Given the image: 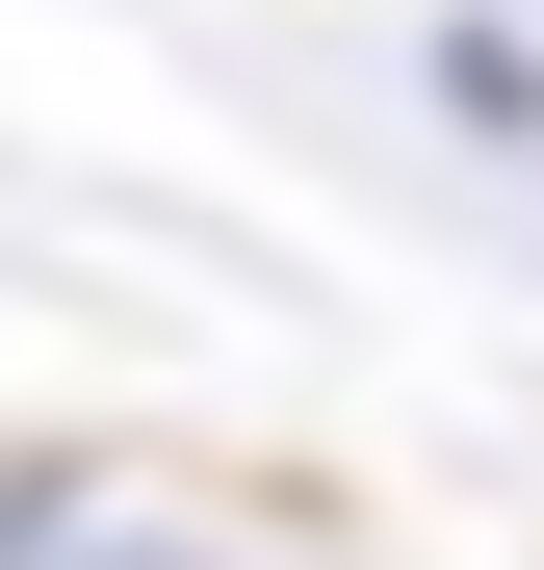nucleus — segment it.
<instances>
[{
	"label": "nucleus",
	"instance_id": "nucleus-1",
	"mask_svg": "<svg viewBox=\"0 0 544 570\" xmlns=\"http://www.w3.org/2000/svg\"><path fill=\"white\" fill-rule=\"evenodd\" d=\"M415 78H441V130H493V156H544V27H441Z\"/></svg>",
	"mask_w": 544,
	"mask_h": 570
},
{
	"label": "nucleus",
	"instance_id": "nucleus-2",
	"mask_svg": "<svg viewBox=\"0 0 544 570\" xmlns=\"http://www.w3.org/2000/svg\"><path fill=\"white\" fill-rule=\"evenodd\" d=\"M78 493L105 466H0V570H78Z\"/></svg>",
	"mask_w": 544,
	"mask_h": 570
},
{
	"label": "nucleus",
	"instance_id": "nucleus-3",
	"mask_svg": "<svg viewBox=\"0 0 544 570\" xmlns=\"http://www.w3.org/2000/svg\"><path fill=\"white\" fill-rule=\"evenodd\" d=\"M78 570H181V544H78Z\"/></svg>",
	"mask_w": 544,
	"mask_h": 570
}]
</instances>
